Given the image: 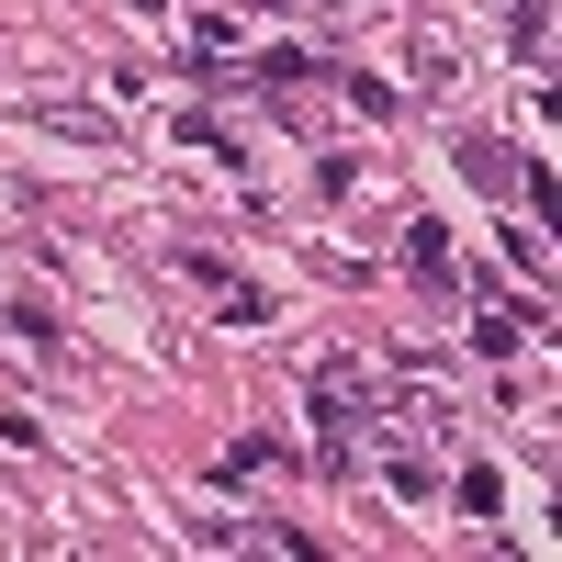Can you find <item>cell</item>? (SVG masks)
Returning a JSON list of instances; mask_svg holds the SVG:
<instances>
[{
    "label": "cell",
    "mask_w": 562,
    "mask_h": 562,
    "mask_svg": "<svg viewBox=\"0 0 562 562\" xmlns=\"http://www.w3.org/2000/svg\"><path fill=\"white\" fill-rule=\"evenodd\" d=\"M371 439H383V394H371V371H315V461H326V473H360Z\"/></svg>",
    "instance_id": "cell-1"
},
{
    "label": "cell",
    "mask_w": 562,
    "mask_h": 562,
    "mask_svg": "<svg viewBox=\"0 0 562 562\" xmlns=\"http://www.w3.org/2000/svg\"><path fill=\"white\" fill-rule=\"evenodd\" d=\"M405 281H416V293H450V281H461L450 225H405Z\"/></svg>",
    "instance_id": "cell-2"
},
{
    "label": "cell",
    "mask_w": 562,
    "mask_h": 562,
    "mask_svg": "<svg viewBox=\"0 0 562 562\" xmlns=\"http://www.w3.org/2000/svg\"><path fill=\"white\" fill-rule=\"evenodd\" d=\"M529 338H540V304H529V315H506V304H484V315H473V349H484V360H518Z\"/></svg>",
    "instance_id": "cell-3"
},
{
    "label": "cell",
    "mask_w": 562,
    "mask_h": 562,
    "mask_svg": "<svg viewBox=\"0 0 562 562\" xmlns=\"http://www.w3.org/2000/svg\"><path fill=\"white\" fill-rule=\"evenodd\" d=\"M461 169H473L484 192H518V169H506V147H461Z\"/></svg>",
    "instance_id": "cell-4"
},
{
    "label": "cell",
    "mask_w": 562,
    "mask_h": 562,
    "mask_svg": "<svg viewBox=\"0 0 562 562\" xmlns=\"http://www.w3.org/2000/svg\"><path fill=\"white\" fill-rule=\"evenodd\" d=\"M135 12H158V0H135Z\"/></svg>",
    "instance_id": "cell-5"
}]
</instances>
